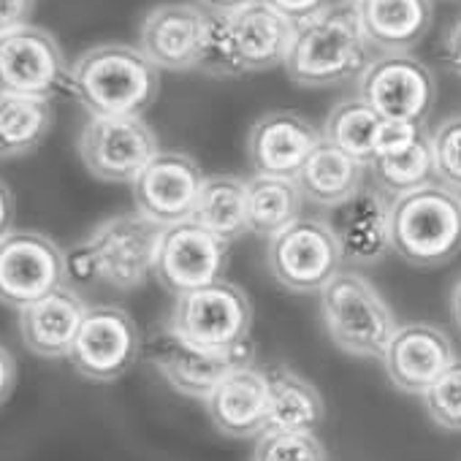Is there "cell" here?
<instances>
[{
  "label": "cell",
  "instance_id": "6da1fadb",
  "mask_svg": "<svg viewBox=\"0 0 461 461\" xmlns=\"http://www.w3.org/2000/svg\"><path fill=\"white\" fill-rule=\"evenodd\" d=\"M369 63V41L356 4L339 0L296 25L283 68L302 87H337L358 79Z\"/></svg>",
  "mask_w": 461,
  "mask_h": 461
},
{
  "label": "cell",
  "instance_id": "7a4b0ae2",
  "mask_svg": "<svg viewBox=\"0 0 461 461\" xmlns=\"http://www.w3.org/2000/svg\"><path fill=\"white\" fill-rule=\"evenodd\" d=\"M68 93L90 117H141L160 93V71L131 44H98L77 58Z\"/></svg>",
  "mask_w": 461,
  "mask_h": 461
},
{
  "label": "cell",
  "instance_id": "3957f363",
  "mask_svg": "<svg viewBox=\"0 0 461 461\" xmlns=\"http://www.w3.org/2000/svg\"><path fill=\"white\" fill-rule=\"evenodd\" d=\"M296 23L264 0L234 12L212 14L209 47L201 71L212 77H248L285 63Z\"/></svg>",
  "mask_w": 461,
  "mask_h": 461
},
{
  "label": "cell",
  "instance_id": "277c9868",
  "mask_svg": "<svg viewBox=\"0 0 461 461\" xmlns=\"http://www.w3.org/2000/svg\"><path fill=\"white\" fill-rule=\"evenodd\" d=\"M163 237V225L141 212L117 214L104 220L93 234L66 253L68 277L101 280L117 291L141 288L155 275V256Z\"/></svg>",
  "mask_w": 461,
  "mask_h": 461
},
{
  "label": "cell",
  "instance_id": "5b68a950",
  "mask_svg": "<svg viewBox=\"0 0 461 461\" xmlns=\"http://www.w3.org/2000/svg\"><path fill=\"white\" fill-rule=\"evenodd\" d=\"M391 250L410 267H445L461 253V195L423 185L391 203Z\"/></svg>",
  "mask_w": 461,
  "mask_h": 461
},
{
  "label": "cell",
  "instance_id": "8992f818",
  "mask_svg": "<svg viewBox=\"0 0 461 461\" xmlns=\"http://www.w3.org/2000/svg\"><path fill=\"white\" fill-rule=\"evenodd\" d=\"M321 315L331 342L356 358H383L399 329L383 294L358 272H339L321 291Z\"/></svg>",
  "mask_w": 461,
  "mask_h": 461
},
{
  "label": "cell",
  "instance_id": "52a82bcc",
  "mask_svg": "<svg viewBox=\"0 0 461 461\" xmlns=\"http://www.w3.org/2000/svg\"><path fill=\"white\" fill-rule=\"evenodd\" d=\"M250 296L237 283L220 280L176 296L166 329L193 348L230 350L250 339Z\"/></svg>",
  "mask_w": 461,
  "mask_h": 461
},
{
  "label": "cell",
  "instance_id": "ba28073f",
  "mask_svg": "<svg viewBox=\"0 0 461 461\" xmlns=\"http://www.w3.org/2000/svg\"><path fill=\"white\" fill-rule=\"evenodd\" d=\"M342 250L329 222L302 217L269 240L267 267L291 294H321L342 272Z\"/></svg>",
  "mask_w": 461,
  "mask_h": 461
},
{
  "label": "cell",
  "instance_id": "9c48e42d",
  "mask_svg": "<svg viewBox=\"0 0 461 461\" xmlns=\"http://www.w3.org/2000/svg\"><path fill=\"white\" fill-rule=\"evenodd\" d=\"M68 261L60 245L41 230H9L0 240V302L28 307L63 288Z\"/></svg>",
  "mask_w": 461,
  "mask_h": 461
},
{
  "label": "cell",
  "instance_id": "30bf717a",
  "mask_svg": "<svg viewBox=\"0 0 461 461\" xmlns=\"http://www.w3.org/2000/svg\"><path fill=\"white\" fill-rule=\"evenodd\" d=\"M230 242L195 220L163 228L155 256V280L174 296L220 283L228 269Z\"/></svg>",
  "mask_w": 461,
  "mask_h": 461
},
{
  "label": "cell",
  "instance_id": "8fae6325",
  "mask_svg": "<svg viewBox=\"0 0 461 461\" xmlns=\"http://www.w3.org/2000/svg\"><path fill=\"white\" fill-rule=\"evenodd\" d=\"M358 98L383 120L426 122L437 101V82L431 68L407 52L380 55L358 77Z\"/></svg>",
  "mask_w": 461,
  "mask_h": 461
},
{
  "label": "cell",
  "instance_id": "7c38bea8",
  "mask_svg": "<svg viewBox=\"0 0 461 461\" xmlns=\"http://www.w3.org/2000/svg\"><path fill=\"white\" fill-rule=\"evenodd\" d=\"M141 353V331L131 312L112 304L87 307L74 348L71 366L93 383L120 380Z\"/></svg>",
  "mask_w": 461,
  "mask_h": 461
},
{
  "label": "cell",
  "instance_id": "4fadbf2b",
  "mask_svg": "<svg viewBox=\"0 0 461 461\" xmlns=\"http://www.w3.org/2000/svg\"><path fill=\"white\" fill-rule=\"evenodd\" d=\"M71 66L58 39L36 25L0 36V93L52 101L68 90Z\"/></svg>",
  "mask_w": 461,
  "mask_h": 461
},
{
  "label": "cell",
  "instance_id": "5bb4252c",
  "mask_svg": "<svg viewBox=\"0 0 461 461\" xmlns=\"http://www.w3.org/2000/svg\"><path fill=\"white\" fill-rule=\"evenodd\" d=\"M158 152V136L141 117H90L79 133V158L104 182L133 185Z\"/></svg>",
  "mask_w": 461,
  "mask_h": 461
},
{
  "label": "cell",
  "instance_id": "9a60e30c",
  "mask_svg": "<svg viewBox=\"0 0 461 461\" xmlns=\"http://www.w3.org/2000/svg\"><path fill=\"white\" fill-rule=\"evenodd\" d=\"M149 361L163 375V380L193 399H209V393L228 377L245 366H253L256 348L242 342L230 350H203L176 339L168 329L155 334L149 342Z\"/></svg>",
  "mask_w": 461,
  "mask_h": 461
},
{
  "label": "cell",
  "instance_id": "2e32d148",
  "mask_svg": "<svg viewBox=\"0 0 461 461\" xmlns=\"http://www.w3.org/2000/svg\"><path fill=\"white\" fill-rule=\"evenodd\" d=\"M212 12L195 4H160L139 31V50L158 71H193L203 66Z\"/></svg>",
  "mask_w": 461,
  "mask_h": 461
},
{
  "label": "cell",
  "instance_id": "e0dca14e",
  "mask_svg": "<svg viewBox=\"0 0 461 461\" xmlns=\"http://www.w3.org/2000/svg\"><path fill=\"white\" fill-rule=\"evenodd\" d=\"M206 176L201 166L176 149H160L133 182L136 212L168 228L193 217Z\"/></svg>",
  "mask_w": 461,
  "mask_h": 461
},
{
  "label": "cell",
  "instance_id": "ac0fdd59",
  "mask_svg": "<svg viewBox=\"0 0 461 461\" xmlns=\"http://www.w3.org/2000/svg\"><path fill=\"white\" fill-rule=\"evenodd\" d=\"M453 361L456 353L447 334L431 323H402L383 353L388 380L415 396H423Z\"/></svg>",
  "mask_w": 461,
  "mask_h": 461
},
{
  "label": "cell",
  "instance_id": "d6986e66",
  "mask_svg": "<svg viewBox=\"0 0 461 461\" xmlns=\"http://www.w3.org/2000/svg\"><path fill=\"white\" fill-rule=\"evenodd\" d=\"M323 141V131H318L299 112H269L258 117L248 133V158L256 174L288 176L296 179L307 158Z\"/></svg>",
  "mask_w": 461,
  "mask_h": 461
},
{
  "label": "cell",
  "instance_id": "ffe728a7",
  "mask_svg": "<svg viewBox=\"0 0 461 461\" xmlns=\"http://www.w3.org/2000/svg\"><path fill=\"white\" fill-rule=\"evenodd\" d=\"M329 225L348 264L375 267L391 250V203L383 190L361 187L345 203L334 206Z\"/></svg>",
  "mask_w": 461,
  "mask_h": 461
},
{
  "label": "cell",
  "instance_id": "44dd1931",
  "mask_svg": "<svg viewBox=\"0 0 461 461\" xmlns=\"http://www.w3.org/2000/svg\"><path fill=\"white\" fill-rule=\"evenodd\" d=\"M206 410L217 431L225 437H258L269 426V383L264 369L245 366L228 375L206 399Z\"/></svg>",
  "mask_w": 461,
  "mask_h": 461
},
{
  "label": "cell",
  "instance_id": "7402d4cb",
  "mask_svg": "<svg viewBox=\"0 0 461 461\" xmlns=\"http://www.w3.org/2000/svg\"><path fill=\"white\" fill-rule=\"evenodd\" d=\"M87 304L68 285L20 310V334L39 358H68Z\"/></svg>",
  "mask_w": 461,
  "mask_h": 461
},
{
  "label": "cell",
  "instance_id": "603a6c76",
  "mask_svg": "<svg viewBox=\"0 0 461 461\" xmlns=\"http://www.w3.org/2000/svg\"><path fill=\"white\" fill-rule=\"evenodd\" d=\"M361 31L369 47L383 55H399L423 41L431 28V0H358Z\"/></svg>",
  "mask_w": 461,
  "mask_h": 461
},
{
  "label": "cell",
  "instance_id": "cb8c5ba5",
  "mask_svg": "<svg viewBox=\"0 0 461 461\" xmlns=\"http://www.w3.org/2000/svg\"><path fill=\"white\" fill-rule=\"evenodd\" d=\"M364 163L353 160L323 139L296 174V185L307 201L334 209L364 187Z\"/></svg>",
  "mask_w": 461,
  "mask_h": 461
},
{
  "label": "cell",
  "instance_id": "d4e9b609",
  "mask_svg": "<svg viewBox=\"0 0 461 461\" xmlns=\"http://www.w3.org/2000/svg\"><path fill=\"white\" fill-rule=\"evenodd\" d=\"M269 383V426L285 431H315L326 418L321 391L288 366L264 369Z\"/></svg>",
  "mask_w": 461,
  "mask_h": 461
},
{
  "label": "cell",
  "instance_id": "484cf974",
  "mask_svg": "<svg viewBox=\"0 0 461 461\" xmlns=\"http://www.w3.org/2000/svg\"><path fill=\"white\" fill-rule=\"evenodd\" d=\"M55 125V106L47 98L0 93V160L31 155Z\"/></svg>",
  "mask_w": 461,
  "mask_h": 461
},
{
  "label": "cell",
  "instance_id": "4316f807",
  "mask_svg": "<svg viewBox=\"0 0 461 461\" xmlns=\"http://www.w3.org/2000/svg\"><path fill=\"white\" fill-rule=\"evenodd\" d=\"M198 225L209 228L212 234L225 242H237L250 234L248 225V182L230 174L206 176L193 217Z\"/></svg>",
  "mask_w": 461,
  "mask_h": 461
},
{
  "label": "cell",
  "instance_id": "83f0119b",
  "mask_svg": "<svg viewBox=\"0 0 461 461\" xmlns=\"http://www.w3.org/2000/svg\"><path fill=\"white\" fill-rule=\"evenodd\" d=\"M304 195L296 179L256 174L248 179V225L250 234L258 237H277L280 230L302 220Z\"/></svg>",
  "mask_w": 461,
  "mask_h": 461
},
{
  "label": "cell",
  "instance_id": "f1b7e54d",
  "mask_svg": "<svg viewBox=\"0 0 461 461\" xmlns=\"http://www.w3.org/2000/svg\"><path fill=\"white\" fill-rule=\"evenodd\" d=\"M380 122L383 117L372 106H366L361 98H350L331 109L323 125V139L369 168L375 160V139Z\"/></svg>",
  "mask_w": 461,
  "mask_h": 461
},
{
  "label": "cell",
  "instance_id": "f546056e",
  "mask_svg": "<svg viewBox=\"0 0 461 461\" xmlns=\"http://www.w3.org/2000/svg\"><path fill=\"white\" fill-rule=\"evenodd\" d=\"M372 174L380 185L383 193L404 195L412 193L423 185H431L434 176V152H431V136H420L415 144H410L407 149L383 155L377 160H372Z\"/></svg>",
  "mask_w": 461,
  "mask_h": 461
},
{
  "label": "cell",
  "instance_id": "4dcf8cb0",
  "mask_svg": "<svg viewBox=\"0 0 461 461\" xmlns=\"http://www.w3.org/2000/svg\"><path fill=\"white\" fill-rule=\"evenodd\" d=\"M253 461H329V456L315 431L267 429L258 434Z\"/></svg>",
  "mask_w": 461,
  "mask_h": 461
},
{
  "label": "cell",
  "instance_id": "1f68e13d",
  "mask_svg": "<svg viewBox=\"0 0 461 461\" xmlns=\"http://www.w3.org/2000/svg\"><path fill=\"white\" fill-rule=\"evenodd\" d=\"M429 418L445 431H461V358H456L442 377L423 393Z\"/></svg>",
  "mask_w": 461,
  "mask_h": 461
},
{
  "label": "cell",
  "instance_id": "d6a6232c",
  "mask_svg": "<svg viewBox=\"0 0 461 461\" xmlns=\"http://www.w3.org/2000/svg\"><path fill=\"white\" fill-rule=\"evenodd\" d=\"M431 152L439 182L461 195V114L445 120L431 133Z\"/></svg>",
  "mask_w": 461,
  "mask_h": 461
},
{
  "label": "cell",
  "instance_id": "836d02e7",
  "mask_svg": "<svg viewBox=\"0 0 461 461\" xmlns=\"http://www.w3.org/2000/svg\"><path fill=\"white\" fill-rule=\"evenodd\" d=\"M420 136H426L423 122H396V120H383L377 139H375V160L399 149H407L415 144Z\"/></svg>",
  "mask_w": 461,
  "mask_h": 461
},
{
  "label": "cell",
  "instance_id": "e575fe53",
  "mask_svg": "<svg viewBox=\"0 0 461 461\" xmlns=\"http://www.w3.org/2000/svg\"><path fill=\"white\" fill-rule=\"evenodd\" d=\"M275 12H280L283 17H288L291 23H304L315 14H321L331 0H264Z\"/></svg>",
  "mask_w": 461,
  "mask_h": 461
},
{
  "label": "cell",
  "instance_id": "d590c367",
  "mask_svg": "<svg viewBox=\"0 0 461 461\" xmlns=\"http://www.w3.org/2000/svg\"><path fill=\"white\" fill-rule=\"evenodd\" d=\"M36 0H0V36L12 33L23 25H31Z\"/></svg>",
  "mask_w": 461,
  "mask_h": 461
},
{
  "label": "cell",
  "instance_id": "8d00e7d4",
  "mask_svg": "<svg viewBox=\"0 0 461 461\" xmlns=\"http://www.w3.org/2000/svg\"><path fill=\"white\" fill-rule=\"evenodd\" d=\"M17 388V358L9 348L0 345V404H6Z\"/></svg>",
  "mask_w": 461,
  "mask_h": 461
},
{
  "label": "cell",
  "instance_id": "74e56055",
  "mask_svg": "<svg viewBox=\"0 0 461 461\" xmlns=\"http://www.w3.org/2000/svg\"><path fill=\"white\" fill-rule=\"evenodd\" d=\"M442 55H445V63L450 66V71H456L461 77V17L450 25V31L445 36Z\"/></svg>",
  "mask_w": 461,
  "mask_h": 461
},
{
  "label": "cell",
  "instance_id": "f35d334b",
  "mask_svg": "<svg viewBox=\"0 0 461 461\" xmlns=\"http://www.w3.org/2000/svg\"><path fill=\"white\" fill-rule=\"evenodd\" d=\"M14 222V195L6 182H0V240H4Z\"/></svg>",
  "mask_w": 461,
  "mask_h": 461
},
{
  "label": "cell",
  "instance_id": "ab89813d",
  "mask_svg": "<svg viewBox=\"0 0 461 461\" xmlns=\"http://www.w3.org/2000/svg\"><path fill=\"white\" fill-rule=\"evenodd\" d=\"M198 4L212 14H222V12H234V9H242L248 4H256V0H198Z\"/></svg>",
  "mask_w": 461,
  "mask_h": 461
},
{
  "label": "cell",
  "instance_id": "60d3db41",
  "mask_svg": "<svg viewBox=\"0 0 461 461\" xmlns=\"http://www.w3.org/2000/svg\"><path fill=\"white\" fill-rule=\"evenodd\" d=\"M450 312H453V321H456V326L461 331V280L456 283V288L450 294Z\"/></svg>",
  "mask_w": 461,
  "mask_h": 461
},
{
  "label": "cell",
  "instance_id": "b9f144b4",
  "mask_svg": "<svg viewBox=\"0 0 461 461\" xmlns=\"http://www.w3.org/2000/svg\"><path fill=\"white\" fill-rule=\"evenodd\" d=\"M345 4H358V0H345Z\"/></svg>",
  "mask_w": 461,
  "mask_h": 461
}]
</instances>
